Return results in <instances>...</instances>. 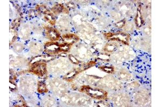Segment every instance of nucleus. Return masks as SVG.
<instances>
[{
    "mask_svg": "<svg viewBox=\"0 0 161 107\" xmlns=\"http://www.w3.org/2000/svg\"><path fill=\"white\" fill-rule=\"evenodd\" d=\"M81 92H85L89 96L97 99H103L107 96V93L99 89H93L91 87L84 86L81 87Z\"/></svg>",
    "mask_w": 161,
    "mask_h": 107,
    "instance_id": "f257e3e1",
    "label": "nucleus"
},
{
    "mask_svg": "<svg viewBox=\"0 0 161 107\" xmlns=\"http://www.w3.org/2000/svg\"><path fill=\"white\" fill-rule=\"evenodd\" d=\"M32 70L34 73L38 76H43L46 71V64L42 62H35L32 65Z\"/></svg>",
    "mask_w": 161,
    "mask_h": 107,
    "instance_id": "f03ea898",
    "label": "nucleus"
},
{
    "mask_svg": "<svg viewBox=\"0 0 161 107\" xmlns=\"http://www.w3.org/2000/svg\"><path fill=\"white\" fill-rule=\"evenodd\" d=\"M61 49L60 44L54 42H49L46 44L45 51L50 54H56L61 51Z\"/></svg>",
    "mask_w": 161,
    "mask_h": 107,
    "instance_id": "7ed1b4c3",
    "label": "nucleus"
},
{
    "mask_svg": "<svg viewBox=\"0 0 161 107\" xmlns=\"http://www.w3.org/2000/svg\"><path fill=\"white\" fill-rule=\"evenodd\" d=\"M46 36L52 41L58 40L60 38V34L56 29L52 27H46Z\"/></svg>",
    "mask_w": 161,
    "mask_h": 107,
    "instance_id": "20e7f679",
    "label": "nucleus"
},
{
    "mask_svg": "<svg viewBox=\"0 0 161 107\" xmlns=\"http://www.w3.org/2000/svg\"><path fill=\"white\" fill-rule=\"evenodd\" d=\"M135 22L136 24V26L138 28L140 27L144 23L145 20L143 19V17L141 15V13L140 12V10L138 9V13H137V15L135 17Z\"/></svg>",
    "mask_w": 161,
    "mask_h": 107,
    "instance_id": "39448f33",
    "label": "nucleus"
},
{
    "mask_svg": "<svg viewBox=\"0 0 161 107\" xmlns=\"http://www.w3.org/2000/svg\"><path fill=\"white\" fill-rule=\"evenodd\" d=\"M38 92L39 93H45L47 92V89L44 82L39 81L38 84Z\"/></svg>",
    "mask_w": 161,
    "mask_h": 107,
    "instance_id": "423d86ee",
    "label": "nucleus"
},
{
    "mask_svg": "<svg viewBox=\"0 0 161 107\" xmlns=\"http://www.w3.org/2000/svg\"><path fill=\"white\" fill-rule=\"evenodd\" d=\"M63 38L69 41L73 40V41H75L79 39L78 37H77L76 35L74 34H68L64 35H63Z\"/></svg>",
    "mask_w": 161,
    "mask_h": 107,
    "instance_id": "0eeeda50",
    "label": "nucleus"
},
{
    "mask_svg": "<svg viewBox=\"0 0 161 107\" xmlns=\"http://www.w3.org/2000/svg\"><path fill=\"white\" fill-rule=\"evenodd\" d=\"M64 9V7H63V5L61 4H58L55 7H54L52 9V10L54 13L55 14H59L62 11H63Z\"/></svg>",
    "mask_w": 161,
    "mask_h": 107,
    "instance_id": "6e6552de",
    "label": "nucleus"
},
{
    "mask_svg": "<svg viewBox=\"0 0 161 107\" xmlns=\"http://www.w3.org/2000/svg\"><path fill=\"white\" fill-rule=\"evenodd\" d=\"M77 71H73V72H71L69 73V74H68L67 75L65 76V77H64V78L65 80L70 81V80H71L74 78L75 76L77 74Z\"/></svg>",
    "mask_w": 161,
    "mask_h": 107,
    "instance_id": "1a4fd4ad",
    "label": "nucleus"
},
{
    "mask_svg": "<svg viewBox=\"0 0 161 107\" xmlns=\"http://www.w3.org/2000/svg\"><path fill=\"white\" fill-rule=\"evenodd\" d=\"M100 68L102 70L104 71L105 72H106L107 73H111V72H113V71H114V69H113V68L112 67H109L104 66V67H103L102 68Z\"/></svg>",
    "mask_w": 161,
    "mask_h": 107,
    "instance_id": "9d476101",
    "label": "nucleus"
},
{
    "mask_svg": "<svg viewBox=\"0 0 161 107\" xmlns=\"http://www.w3.org/2000/svg\"><path fill=\"white\" fill-rule=\"evenodd\" d=\"M114 45H111V44H107L106 46V48L105 50L109 52H112L115 49V46H113Z\"/></svg>",
    "mask_w": 161,
    "mask_h": 107,
    "instance_id": "9b49d317",
    "label": "nucleus"
},
{
    "mask_svg": "<svg viewBox=\"0 0 161 107\" xmlns=\"http://www.w3.org/2000/svg\"><path fill=\"white\" fill-rule=\"evenodd\" d=\"M69 59H70L71 61L74 63L77 64V63H79V61H77V59L72 55H69Z\"/></svg>",
    "mask_w": 161,
    "mask_h": 107,
    "instance_id": "f8f14e48",
    "label": "nucleus"
},
{
    "mask_svg": "<svg viewBox=\"0 0 161 107\" xmlns=\"http://www.w3.org/2000/svg\"><path fill=\"white\" fill-rule=\"evenodd\" d=\"M125 20H122L120 22H119L117 24V26L118 27H122L124 25H125Z\"/></svg>",
    "mask_w": 161,
    "mask_h": 107,
    "instance_id": "ddd939ff",
    "label": "nucleus"
}]
</instances>
